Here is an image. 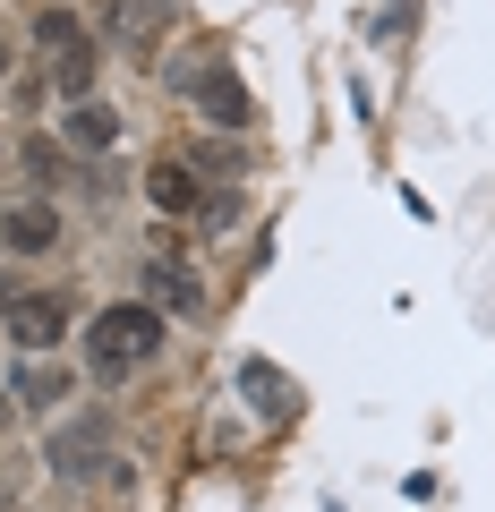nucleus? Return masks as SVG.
I'll list each match as a JSON object with an SVG mask.
<instances>
[{"label": "nucleus", "instance_id": "nucleus-1", "mask_svg": "<svg viewBox=\"0 0 495 512\" xmlns=\"http://www.w3.org/2000/svg\"><path fill=\"white\" fill-rule=\"evenodd\" d=\"M154 350H163V308H154V299L103 308V316L86 325V359L103 367V376H129V367H146Z\"/></svg>", "mask_w": 495, "mask_h": 512}, {"label": "nucleus", "instance_id": "nucleus-2", "mask_svg": "<svg viewBox=\"0 0 495 512\" xmlns=\"http://www.w3.org/2000/svg\"><path fill=\"white\" fill-rule=\"evenodd\" d=\"M146 299H154L163 316H197V308H205V282L188 274L180 256H146Z\"/></svg>", "mask_w": 495, "mask_h": 512}, {"label": "nucleus", "instance_id": "nucleus-3", "mask_svg": "<svg viewBox=\"0 0 495 512\" xmlns=\"http://www.w3.org/2000/svg\"><path fill=\"white\" fill-rule=\"evenodd\" d=\"M180 77H188V86H197V103L214 111L222 128H248V120H257V103H248V86H239L231 69H180Z\"/></svg>", "mask_w": 495, "mask_h": 512}, {"label": "nucleus", "instance_id": "nucleus-4", "mask_svg": "<svg viewBox=\"0 0 495 512\" xmlns=\"http://www.w3.org/2000/svg\"><path fill=\"white\" fill-rule=\"evenodd\" d=\"M163 35H171V0H111V43L154 52Z\"/></svg>", "mask_w": 495, "mask_h": 512}, {"label": "nucleus", "instance_id": "nucleus-5", "mask_svg": "<svg viewBox=\"0 0 495 512\" xmlns=\"http://www.w3.org/2000/svg\"><path fill=\"white\" fill-rule=\"evenodd\" d=\"M0 239H9V256H43V248H60V214L52 205H9Z\"/></svg>", "mask_w": 495, "mask_h": 512}, {"label": "nucleus", "instance_id": "nucleus-6", "mask_svg": "<svg viewBox=\"0 0 495 512\" xmlns=\"http://www.w3.org/2000/svg\"><path fill=\"white\" fill-rule=\"evenodd\" d=\"M9 333H18L26 350H52L60 333H69V299H18V308H9Z\"/></svg>", "mask_w": 495, "mask_h": 512}, {"label": "nucleus", "instance_id": "nucleus-7", "mask_svg": "<svg viewBox=\"0 0 495 512\" xmlns=\"http://www.w3.org/2000/svg\"><path fill=\"white\" fill-rule=\"evenodd\" d=\"M146 197L163 205V214H197L205 188H197V171H188V163H154V171H146Z\"/></svg>", "mask_w": 495, "mask_h": 512}, {"label": "nucleus", "instance_id": "nucleus-8", "mask_svg": "<svg viewBox=\"0 0 495 512\" xmlns=\"http://www.w3.org/2000/svg\"><path fill=\"white\" fill-rule=\"evenodd\" d=\"M103 453H111V436H103V427H60V444H52L60 478H86V470H103Z\"/></svg>", "mask_w": 495, "mask_h": 512}, {"label": "nucleus", "instance_id": "nucleus-9", "mask_svg": "<svg viewBox=\"0 0 495 512\" xmlns=\"http://www.w3.org/2000/svg\"><path fill=\"white\" fill-rule=\"evenodd\" d=\"M60 128H69V146H94V154H103L111 137H120V111H103V103L86 94V103H69V120H60Z\"/></svg>", "mask_w": 495, "mask_h": 512}, {"label": "nucleus", "instance_id": "nucleus-10", "mask_svg": "<svg viewBox=\"0 0 495 512\" xmlns=\"http://www.w3.org/2000/svg\"><path fill=\"white\" fill-rule=\"evenodd\" d=\"M35 43H43V52H77V43H86V26H77L69 9H43V18H35Z\"/></svg>", "mask_w": 495, "mask_h": 512}, {"label": "nucleus", "instance_id": "nucleus-11", "mask_svg": "<svg viewBox=\"0 0 495 512\" xmlns=\"http://www.w3.org/2000/svg\"><path fill=\"white\" fill-rule=\"evenodd\" d=\"M9 393H18V402H35V410H52V402H60V393H69V384H60V376H52V367H26V376H18V384H9Z\"/></svg>", "mask_w": 495, "mask_h": 512}, {"label": "nucleus", "instance_id": "nucleus-12", "mask_svg": "<svg viewBox=\"0 0 495 512\" xmlns=\"http://www.w3.org/2000/svg\"><path fill=\"white\" fill-rule=\"evenodd\" d=\"M239 384L257 393V410H265V419H282V410H291V393H282V376H274V367H248Z\"/></svg>", "mask_w": 495, "mask_h": 512}, {"label": "nucleus", "instance_id": "nucleus-13", "mask_svg": "<svg viewBox=\"0 0 495 512\" xmlns=\"http://www.w3.org/2000/svg\"><path fill=\"white\" fill-rule=\"evenodd\" d=\"M60 94H69V103H86V94H94V52H69V60H60Z\"/></svg>", "mask_w": 495, "mask_h": 512}]
</instances>
